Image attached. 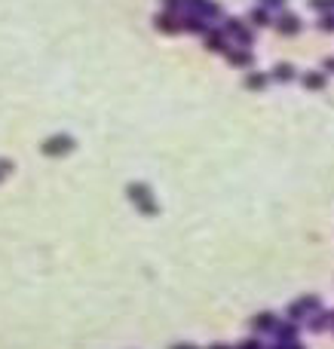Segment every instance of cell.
I'll return each mask as SVG.
<instances>
[{
  "label": "cell",
  "instance_id": "6da1fadb",
  "mask_svg": "<svg viewBox=\"0 0 334 349\" xmlns=\"http://www.w3.org/2000/svg\"><path fill=\"white\" fill-rule=\"evenodd\" d=\"M40 150H43V156H64L68 150H74V138L71 135H52L40 144Z\"/></svg>",
  "mask_w": 334,
  "mask_h": 349
},
{
  "label": "cell",
  "instance_id": "7a4b0ae2",
  "mask_svg": "<svg viewBox=\"0 0 334 349\" xmlns=\"http://www.w3.org/2000/svg\"><path fill=\"white\" fill-rule=\"evenodd\" d=\"M129 193L135 196V202L141 205V212H153V202H147V193H144V187H138V184H135V187H129Z\"/></svg>",
  "mask_w": 334,
  "mask_h": 349
},
{
  "label": "cell",
  "instance_id": "3957f363",
  "mask_svg": "<svg viewBox=\"0 0 334 349\" xmlns=\"http://www.w3.org/2000/svg\"><path fill=\"white\" fill-rule=\"evenodd\" d=\"M9 172H12V159H3V156H0V181H3Z\"/></svg>",
  "mask_w": 334,
  "mask_h": 349
},
{
  "label": "cell",
  "instance_id": "277c9868",
  "mask_svg": "<svg viewBox=\"0 0 334 349\" xmlns=\"http://www.w3.org/2000/svg\"><path fill=\"white\" fill-rule=\"evenodd\" d=\"M295 25H298L295 18H282V31H285V34H292V31H295Z\"/></svg>",
  "mask_w": 334,
  "mask_h": 349
},
{
  "label": "cell",
  "instance_id": "5b68a950",
  "mask_svg": "<svg viewBox=\"0 0 334 349\" xmlns=\"http://www.w3.org/2000/svg\"><path fill=\"white\" fill-rule=\"evenodd\" d=\"M258 328H270V316H261L258 319Z\"/></svg>",
  "mask_w": 334,
  "mask_h": 349
}]
</instances>
